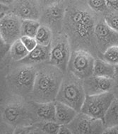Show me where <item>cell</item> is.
<instances>
[{"label": "cell", "mask_w": 118, "mask_h": 134, "mask_svg": "<svg viewBox=\"0 0 118 134\" xmlns=\"http://www.w3.org/2000/svg\"><path fill=\"white\" fill-rule=\"evenodd\" d=\"M102 134H118V126L107 127Z\"/></svg>", "instance_id": "cell-31"}, {"label": "cell", "mask_w": 118, "mask_h": 134, "mask_svg": "<svg viewBox=\"0 0 118 134\" xmlns=\"http://www.w3.org/2000/svg\"><path fill=\"white\" fill-rule=\"evenodd\" d=\"M94 34L101 46H107L108 48L118 45V33L112 29L105 21L96 25Z\"/></svg>", "instance_id": "cell-12"}, {"label": "cell", "mask_w": 118, "mask_h": 134, "mask_svg": "<svg viewBox=\"0 0 118 134\" xmlns=\"http://www.w3.org/2000/svg\"><path fill=\"white\" fill-rule=\"evenodd\" d=\"M69 19L74 31L81 38H87L95 31V23L90 14L81 9L73 10Z\"/></svg>", "instance_id": "cell-7"}, {"label": "cell", "mask_w": 118, "mask_h": 134, "mask_svg": "<svg viewBox=\"0 0 118 134\" xmlns=\"http://www.w3.org/2000/svg\"><path fill=\"white\" fill-rule=\"evenodd\" d=\"M73 134H102L105 129L103 120L78 113L74 119L67 125Z\"/></svg>", "instance_id": "cell-5"}, {"label": "cell", "mask_w": 118, "mask_h": 134, "mask_svg": "<svg viewBox=\"0 0 118 134\" xmlns=\"http://www.w3.org/2000/svg\"><path fill=\"white\" fill-rule=\"evenodd\" d=\"M35 116L41 121H55L56 109L55 102L36 103L33 107Z\"/></svg>", "instance_id": "cell-14"}, {"label": "cell", "mask_w": 118, "mask_h": 134, "mask_svg": "<svg viewBox=\"0 0 118 134\" xmlns=\"http://www.w3.org/2000/svg\"><path fill=\"white\" fill-rule=\"evenodd\" d=\"M86 96L81 79L72 73L63 78L55 101L64 103L81 112Z\"/></svg>", "instance_id": "cell-2"}, {"label": "cell", "mask_w": 118, "mask_h": 134, "mask_svg": "<svg viewBox=\"0 0 118 134\" xmlns=\"http://www.w3.org/2000/svg\"><path fill=\"white\" fill-rule=\"evenodd\" d=\"M102 59L113 65H118V45L108 47L104 51Z\"/></svg>", "instance_id": "cell-23"}, {"label": "cell", "mask_w": 118, "mask_h": 134, "mask_svg": "<svg viewBox=\"0 0 118 134\" xmlns=\"http://www.w3.org/2000/svg\"><path fill=\"white\" fill-rule=\"evenodd\" d=\"M58 134H73L67 126H61Z\"/></svg>", "instance_id": "cell-33"}, {"label": "cell", "mask_w": 118, "mask_h": 134, "mask_svg": "<svg viewBox=\"0 0 118 134\" xmlns=\"http://www.w3.org/2000/svg\"><path fill=\"white\" fill-rule=\"evenodd\" d=\"M64 13L65 11L63 4L58 2L47 7L44 14V19L48 24H55L62 20Z\"/></svg>", "instance_id": "cell-18"}, {"label": "cell", "mask_w": 118, "mask_h": 134, "mask_svg": "<svg viewBox=\"0 0 118 134\" xmlns=\"http://www.w3.org/2000/svg\"><path fill=\"white\" fill-rule=\"evenodd\" d=\"M62 71L51 65L37 71L32 90V97L36 103L55 102L63 80Z\"/></svg>", "instance_id": "cell-1"}, {"label": "cell", "mask_w": 118, "mask_h": 134, "mask_svg": "<svg viewBox=\"0 0 118 134\" xmlns=\"http://www.w3.org/2000/svg\"><path fill=\"white\" fill-rule=\"evenodd\" d=\"M33 129V125L31 126H16L13 134H29Z\"/></svg>", "instance_id": "cell-28"}, {"label": "cell", "mask_w": 118, "mask_h": 134, "mask_svg": "<svg viewBox=\"0 0 118 134\" xmlns=\"http://www.w3.org/2000/svg\"><path fill=\"white\" fill-rule=\"evenodd\" d=\"M9 51L11 57L16 61H21L26 58L29 54L28 49L26 48L20 38L11 45Z\"/></svg>", "instance_id": "cell-20"}, {"label": "cell", "mask_w": 118, "mask_h": 134, "mask_svg": "<svg viewBox=\"0 0 118 134\" xmlns=\"http://www.w3.org/2000/svg\"><path fill=\"white\" fill-rule=\"evenodd\" d=\"M15 127L6 122L2 123L1 126V134H13Z\"/></svg>", "instance_id": "cell-29"}, {"label": "cell", "mask_w": 118, "mask_h": 134, "mask_svg": "<svg viewBox=\"0 0 118 134\" xmlns=\"http://www.w3.org/2000/svg\"><path fill=\"white\" fill-rule=\"evenodd\" d=\"M38 4L45 7H49L52 5L57 4L58 2H60V0H37Z\"/></svg>", "instance_id": "cell-30"}, {"label": "cell", "mask_w": 118, "mask_h": 134, "mask_svg": "<svg viewBox=\"0 0 118 134\" xmlns=\"http://www.w3.org/2000/svg\"><path fill=\"white\" fill-rule=\"evenodd\" d=\"M4 121L14 127L18 126H31L30 114L25 108L19 104H9L2 110Z\"/></svg>", "instance_id": "cell-9"}, {"label": "cell", "mask_w": 118, "mask_h": 134, "mask_svg": "<svg viewBox=\"0 0 118 134\" xmlns=\"http://www.w3.org/2000/svg\"><path fill=\"white\" fill-rule=\"evenodd\" d=\"M0 1H1V4L4 6H9L13 2H14L16 0H0Z\"/></svg>", "instance_id": "cell-34"}, {"label": "cell", "mask_w": 118, "mask_h": 134, "mask_svg": "<svg viewBox=\"0 0 118 134\" xmlns=\"http://www.w3.org/2000/svg\"><path fill=\"white\" fill-rule=\"evenodd\" d=\"M88 5L96 12H103L108 7L105 0H88Z\"/></svg>", "instance_id": "cell-26"}, {"label": "cell", "mask_w": 118, "mask_h": 134, "mask_svg": "<svg viewBox=\"0 0 118 134\" xmlns=\"http://www.w3.org/2000/svg\"><path fill=\"white\" fill-rule=\"evenodd\" d=\"M36 73V71L31 66L22 68L13 76V82L20 91L26 93L31 92L33 88Z\"/></svg>", "instance_id": "cell-11"}, {"label": "cell", "mask_w": 118, "mask_h": 134, "mask_svg": "<svg viewBox=\"0 0 118 134\" xmlns=\"http://www.w3.org/2000/svg\"><path fill=\"white\" fill-rule=\"evenodd\" d=\"M70 57L69 47L65 39H59L51 47L50 58L49 60L50 65L55 66L63 72L67 70Z\"/></svg>", "instance_id": "cell-8"}, {"label": "cell", "mask_w": 118, "mask_h": 134, "mask_svg": "<svg viewBox=\"0 0 118 134\" xmlns=\"http://www.w3.org/2000/svg\"><path fill=\"white\" fill-rule=\"evenodd\" d=\"M15 14L22 19H35L39 17L38 5L33 0H20L15 7Z\"/></svg>", "instance_id": "cell-13"}, {"label": "cell", "mask_w": 118, "mask_h": 134, "mask_svg": "<svg viewBox=\"0 0 118 134\" xmlns=\"http://www.w3.org/2000/svg\"><path fill=\"white\" fill-rule=\"evenodd\" d=\"M115 77H114V79L117 82H118V65H115Z\"/></svg>", "instance_id": "cell-35"}, {"label": "cell", "mask_w": 118, "mask_h": 134, "mask_svg": "<svg viewBox=\"0 0 118 134\" xmlns=\"http://www.w3.org/2000/svg\"><path fill=\"white\" fill-rule=\"evenodd\" d=\"M103 121L106 128L118 126V99H114L106 112Z\"/></svg>", "instance_id": "cell-19"}, {"label": "cell", "mask_w": 118, "mask_h": 134, "mask_svg": "<svg viewBox=\"0 0 118 134\" xmlns=\"http://www.w3.org/2000/svg\"><path fill=\"white\" fill-rule=\"evenodd\" d=\"M41 25L35 19H23L21 24V36L36 37Z\"/></svg>", "instance_id": "cell-21"}, {"label": "cell", "mask_w": 118, "mask_h": 134, "mask_svg": "<svg viewBox=\"0 0 118 134\" xmlns=\"http://www.w3.org/2000/svg\"><path fill=\"white\" fill-rule=\"evenodd\" d=\"M21 41L22 43H23L26 48L28 49L29 52L32 51L38 45V42H37L36 39L35 37H31L27 36H22L21 38Z\"/></svg>", "instance_id": "cell-25"}, {"label": "cell", "mask_w": 118, "mask_h": 134, "mask_svg": "<svg viewBox=\"0 0 118 134\" xmlns=\"http://www.w3.org/2000/svg\"><path fill=\"white\" fill-rule=\"evenodd\" d=\"M115 98V95L110 92L96 95H86L81 112L103 120Z\"/></svg>", "instance_id": "cell-3"}, {"label": "cell", "mask_w": 118, "mask_h": 134, "mask_svg": "<svg viewBox=\"0 0 118 134\" xmlns=\"http://www.w3.org/2000/svg\"><path fill=\"white\" fill-rule=\"evenodd\" d=\"M94 63L93 57L89 53L78 50L71 54L68 67L71 73L84 80L93 75Z\"/></svg>", "instance_id": "cell-4"}, {"label": "cell", "mask_w": 118, "mask_h": 134, "mask_svg": "<svg viewBox=\"0 0 118 134\" xmlns=\"http://www.w3.org/2000/svg\"><path fill=\"white\" fill-rule=\"evenodd\" d=\"M36 39L38 45L43 46H50L52 38V34L50 28L41 25L36 36Z\"/></svg>", "instance_id": "cell-22"}, {"label": "cell", "mask_w": 118, "mask_h": 134, "mask_svg": "<svg viewBox=\"0 0 118 134\" xmlns=\"http://www.w3.org/2000/svg\"><path fill=\"white\" fill-rule=\"evenodd\" d=\"M83 85L86 95H96L109 92L114 85L113 79L92 75L83 80Z\"/></svg>", "instance_id": "cell-10"}, {"label": "cell", "mask_w": 118, "mask_h": 134, "mask_svg": "<svg viewBox=\"0 0 118 134\" xmlns=\"http://www.w3.org/2000/svg\"><path fill=\"white\" fill-rule=\"evenodd\" d=\"M22 19L14 13L6 14L1 18V39L11 46L21 37Z\"/></svg>", "instance_id": "cell-6"}, {"label": "cell", "mask_w": 118, "mask_h": 134, "mask_svg": "<svg viewBox=\"0 0 118 134\" xmlns=\"http://www.w3.org/2000/svg\"><path fill=\"white\" fill-rule=\"evenodd\" d=\"M50 46H43L41 45H38L32 51L29 52V54L26 58L20 62L28 65L41 63L50 60Z\"/></svg>", "instance_id": "cell-16"}, {"label": "cell", "mask_w": 118, "mask_h": 134, "mask_svg": "<svg viewBox=\"0 0 118 134\" xmlns=\"http://www.w3.org/2000/svg\"><path fill=\"white\" fill-rule=\"evenodd\" d=\"M37 126L47 134H58L61 125L55 121H41Z\"/></svg>", "instance_id": "cell-24"}, {"label": "cell", "mask_w": 118, "mask_h": 134, "mask_svg": "<svg viewBox=\"0 0 118 134\" xmlns=\"http://www.w3.org/2000/svg\"><path fill=\"white\" fill-rule=\"evenodd\" d=\"M105 21L112 29L118 33V14H112L105 18Z\"/></svg>", "instance_id": "cell-27"}, {"label": "cell", "mask_w": 118, "mask_h": 134, "mask_svg": "<svg viewBox=\"0 0 118 134\" xmlns=\"http://www.w3.org/2000/svg\"><path fill=\"white\" fill-rule=\"evenodd\" d=\"M55 103L56 109V122L61 126H67L74 119L78 113H79L64 103L57 101H55Z\"/></svg>", "instance_id": "cell-15"}, {"label": "cell", "mask_w": 118, "mask_h": 134, "mask_svg": "<svg viewBox=\"0 0 118 134\" xmlns=\"http://www.w3.org/2000/svg\"><path fill=\"white\" fill-rule=\"evenodd\" d=\"M115 65L109 63L103 59L95 60L93 75L113 79L115 77Z\"/></svg>", "instance_id": "cell-17"}, {"label": "cell", "mask_w": 118, "mask_h": 134, "mask_svg": "<svg viewBox=\"0 0 118 134\" xmlns=\"http://www.w3.org/2000/svg\"><path fill=\"white\" fill-rule=\"evenodd\" d=\"M108 7L118 10V0H105Z\"/></svg>", "instance_id": "cell-32"}]
</instances>
